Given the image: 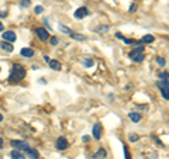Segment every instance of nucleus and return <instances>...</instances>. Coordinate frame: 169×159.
<instances>
[{
	"mask_svg": "<svg viewBox=\"0 0 169 159\" xmlns=\"http://www.w3.org/2000/svg\"><path fill=\"white\" fill-rule=\"evenodd\" d=\"M135 10H137V4H135V3H133V4H131V7H130V13H134Z\"/></svg>",
	"mask_w": 169,
	"mask_h": 159,
	"instance_id": "nucleus-28",
	"label": "nucleus"
},
{
	"mask_svg": "<svg viewBox=\"0 0 169 159\" xmlns=\"http://www.w3.org/2000/svg\"><path fill=\"white\" fill-rule=\"evenodd\" d=\"M3 121V116H2V114H0V122Z\"/></svg>",
	"mask_w": 169,
	"mask_h": 159,
	"instance_id": "nucleus-34",
	"label": "nucleus"
},
{
	"mask_svg": "<svg viewBox=\"0 0 169 159\" xmlns=\"http://www.w3.org/2000/svg\"><path fill=\"white\" fill-rule=\"evenodd\" d=\"M59 31H62V33H65V34H71L72 31H71V28H68V27H65V25H62V24H59Z\"/></svg>",
	"mask_w": 169,
	"mask_h": 159,
	"instance_id": "nucleus-19",
	"label": "nucleus"
},
{
	"mask_svg": "<svg viewBox=\"0 0 169 159\" xmlns=\"http://www.w3.org/2000/svg\"><path fill=\"white\" fill-rule=\"evenodd\" d=\"M124 155H125V159H131V155L128 154V149H127V146H124Z\"/></svg>",
	"mask_w": 169,
	"mask_h": 159,
	"instance_id": "nucleus-27",
	"label": "nucleus"
},
{
	"mask_svg": "<svg viewBox=\"0 0 169 159\" xmlns=\"http://www.w3.org/2000/svg\"><path fill=\"white\" fill-rule=\"evenodd\" d=\"M0 48L3 49V51H6V52H13V49H14V47L10 44V42H7V41H0Z\"/></svg>",
	"mask_w": 169,
	"mask_h": 159,
	"instance_id": "nucleus-8",
	"label": "nucleus"
},
{
	"mask_svg": "<svg viewBox=\"0 0 169 159\" xmlns=\"http://www.w3.org/2000/svg\"><path fill=\"white\" fill-rule=\"evenodd\" d=\"M26 155H27L30 159H40V154L37 149H32V148H28L26 149Z\"/></svg>",
	"mask_w": 169,
	"mask_h": 159,
	"instance_id": "nucleus-7",
	"label": "nucleus"
},
{
	"mask_svg": "<svg viewBox=\"0 0 169 159\" xmlns=\"http://www.w3.org/2000/svg\"><path fill=\"white\" fill-rule=\"evenodd\" d=\"M128 138H130V141H131V142H137L138 140H140V137L137 135V134H130V135H128Z\"/></svg>",
	"mask_w": 169,
	"mask_h": 159,
	"instance_id": "nucleus-22",
	"label": "nucleus"
},
{
	"mask_svg": "<svg viewBox=\"0 0 169 159\" xmlns=\"http://www.w3.org/2000/svg\"><path fill=\"white\" fill-rule=\"evenodd\" d=\"M154 40L155 38L152 37V35H144L142 37V42H145V44H151V42H154Z\"/></svg>",
	"mask_w": 169,
	"mask_h": 159,
	"instance_id": "nucleus-17",
	"label": "nucleus"
},
{
	"mask_svg": "<svg viewBox=\"0 0 169 159\" xmlns=\"http://www.w3.org/2000/svg\"><path fill=\"white\" fill-rule=\"evenodd\" d=\"M82 62L85 63V66H86V68H92V66H93V63H95V62H93V59H90V58H85Z\"/></svg>",
	"mask_w": 169,
	"mask_h": 159,
	"instance_id": "nucleus-18",
	"label": "nucleus"
},
{
	"mask_svg": "<svg viewBox=\"0 0 169 159\" xmlns=\"http://www.w3.org/2000/svg\"><path fill=\"white\" fill-rule=\"evenodd\" d=\"M10 144H11V146H14V148H16V149H18V151H26V149H28V148H30L28 142H26V141H16V140H13Z\"/></svg>",
	"mask_w": 169,
	"mask_h": 159,
	"instance_id": "nucleus-3",
	"label": "nucleus"
},
{
	"mask_svg": "<svg viewBox=\"0 0 169 159\" xmlns=\"http://www.w3.org/2000/svg\"><path fill=\"white\" fill-rule=\"evenodd\" d=\"M30 4H31L30 0H23V1H21V6H23V7H28Z\"/></svg>",
	"mask_w": 169,
	"mask_h": 159,
	"instance_id": "nucleus-25",
	"label": "nucleus"
},
{
	"mask_svg": "<svg viewBox=\"0 0 169 159\" xmlns=\"http://www.w3.org/2000/svg\"><path fill=\"white\" fill-rule=\"evenodd\" d=\"M24 76H26V69H24L21 65H16L13 66V69L10 72V76H9V80L10 82H20L21 79H24Z\"/></svg>",
	"mask_w": 169,
	"mask_h": 159,
	"instance_id": "nucleus-1",
	"label": "nucleus"
},
{
	"mask_svg": "<svg viewBox=\"0 0 169 159\" xmlns=\"http://www.w3.org/2000/svg\"><path fill=\"white\" fill-rule=\"evenodd\" d=\"M96 31L97 33H107V31H109V27H107V25H100V27L96 28Z\"/></svg>",
	"mask_w": 169,
	"mask_h": 159,
	"instance_id": "nucleus-20",
	"label": "nucleus"
},
{
	"mask_svg": "<svg viewBox=\"0 0 169 159\" xmlns=\"http://www.w3.org/2000/svg\"><path fill=\"white\" fill-rule=\"evenodd\" d=\"M151 138H152V140H154V141H155V144H156V145H158V146H164V144H162V142H161V141L158 140V138H156L155 135H151Z\"/></svg>",
	"mask_w": 169,
	"mask_h": 159,
	"instance_id": "nucleus-24",
	"label": "nucleus"
},
{
	"mask_svg": "<svg viewBox=\"0 0 169 159\" xmlns=\"http://www.w3.org/2000/svg\"><path fill=\"white\" fill-rule=\"evenodd\" d=\"M55 145H56V148H58L59 151H65L69 146V144H68V141H66V138L59 137V138L56 140V144H55Z\"/></svg>",
	"mask_w": 169,
	"mask_h": 159,
	"instance_id": "nucleus-5",
	"label": "nucleus"
},
{
	"mask_svg": "<svg viewBox=\"0 0 169 159\" xmlns=\"http://www.w3.org/2000/svg\"><path fill=\"white\" fill-rule=\"evenodd\" d=\"M156 62H158V65H161V66H165V63H166L165 58H161V56H158V58H156Z\"/></svg>",
	"mask_w": 169,
	"mask_h": 159,
	"instance_id": "nucleus-23",
	"label": "nucleus"
},
{
	"mask_svg": "<svg viewBox=\"0 0 169 159\" xmlns=\"http://www.w3.org/2000/svg\"><path fill=\"white\" fill-rule=\"evenodd\" d=\"M142 51H144V47H138L137 49H133V51L130 52V58L133 59L134 62H142V59H144V54H142Z\"/></svg>",
	"mask_w": 169,
	"mask_h": 159,
	"instance_id": "nucleus-2",
	"label": "nucleus"
},
{
	"mask_svg": "<svg viewBox=\"0 0 169 159\" xmlns=\"http://www.w3.org/2000/svg\"><path fill=\"white\" fill-rule=\"evenodd\" d=\"M161 79L162 80H168V73H166V72H164V73H161Z\"/></svg>",
	"mask_w": 169,
	"mask_h": 159,
	"instance_id": "nucleus-29",
	"label": "nucleus"
},
{
	"mask_svg": "<svg viewBox=\"0 0 169 159\" xmlns=\"http://www.w3.org/2000/svg\"><path fill=\"white\" fill-rule=\"evenodd\" d=\"M6 16H7V11H2L0 10V17H6Z\"/></svg>",
	"mask_w": 169,
	"mask_h": 159,
	"instance_id": "nucleus-31",
	"label": "nucleus"
},
{
	"mask_svg": "<svg viewBox=\"0 0 169 159\" xmlns=\"http://www.w3.org/2000/svg\"><path fill=\"white\" fill-rule=\"evenodd\" d=\"M42 11H44V7H42V6H37V7H35V13L37 14L42 13Z\"/></svg>",
	"mask_w": 169,
	"mask_h": 159,
	"instance_id": "nucleus-26",
	"label": "nucleus"
},
{
	"mask_svg": "<svg viewBox=\"0 0 169 159\" xmlns=\"http://www.w3.org/2000/svg\"><path fill=\"white\" fill-rule=\"evenodd\" d=\"M21 55L26 56V58H32L34 56V51H32L31 48H23L21 49Z\"/></svg>",
	"mask_w": 169,
	"mask_h": 159,
	"instance_id": "nucleus-14",
	"label": "nucleus"
},
{
	"mask_svg": "<svg viewBox=\"0 0 169 159\" xmlns=\"http://www.w3.org/2000/svg\"><path fill=\"white\" fill-rule=\"evenodd\" d=\"M48 63H50V68H52L54 70H61V68H62L59 62L54 61V59H52V61H48Z\"/></svg>",
	"mask_w": 169,
	"mask_h": 159,
	"instance_id": "nucleus-16",
	"label": "nucleus"
},
{
	"mask_svg": "<svg viewBox=\"0 0 169 159\" xmlns=\"http://www.w3.org/2000/svg\"><path fill=\"white\" fill-rule=\"evenodd\" d=\"M10 156H11V159H26L24 154L21 152V151H18V149L11 151V152H10Z\"/></svg>",
	"mask_w": 169,
	"mask_h": 159,
	"instance_id": "nucleus-11",
	"label": "nucleus"
},
{
	"mask_svg": "<svg viewBox=\"0 0 169 159\" xmlns=\"http://www.w3.org/2000/svg\"><path fill=\"white\" fill-rule=\"evenodd\" d=\"M128 117H130V120H131L133 122H138L140 120H141V113L131 111V113H128Z\"/></svg>",
	"mask_w": 169,
	"mask_h": 159,
	"instance_id": "nucleus-12",
	"label": "nucleus"
},
{
	"mask_svg": "<svg viewBox=\"0 0 169 159\" xmlns=\"http://www.w3.org/2000/svg\"><path fill=\"white\" fill-rule=\"evenodd\" d=\"M93 158L95 159H100V158H107V152H106L104 148H100V149L97 151L96 154L93 155Z\"/></svg>",
	"mask_w": 169,
	"mask_h": 159,
	"instance_id": "nucleus-13",
	"label": "nucleus"
},
{
	"mask_svg": "<svg viewBox=\"0 0 169 159\" xmlns=\"http://www.w3.org/2000/svg\"><path fill=\"white\" fill-rule=\"evenodd\" d=\"M100 137H101V125L97 122V124H95V127H93V138L100 140Z\"/></svg>",
	"mask_w": 169,
	"mask_h": 159,
	"instance_id": "nucleus-10",
	"label": "nucleus"
},
{
	"mask_svg": "<svg viewBox=\"0 0 169 159\" xmlns=\"http://www.w3.org/2000/svg\"><path fill=\"white\" fill-rule=\"evenodd\" d=\"M69 35H71V38H72V40H76V41H85V40H86V37H85L83 34L71 33V34H69Z\"/></svg>",
	"mask_w": 169,
	"mask_h": 159,
	"instance_id": "nucleus-15",
	"label": "nucleus"
},
{
	"mask_svg": "<svg viewBox=\"0 0 169 159\" xmlns=\"http://www.w3.org/2000/svg\"><path fill=\"white\" fill-rule=\"evenodd\" d=\"M0 31H3V24L0 23Z\"/></svg>",
	"mask_w": 169,
	"mask_h": 159,
	"instance_id": "nucleus-33",
	"label": "nucleus"
},
{
	"mask_svg": "<svg viewBox=\"0 0 169 159\" xmlns=\"http://www.w3.org/2000/svg\"><path fill=\"white\" fill-rule=\"evenodd\" d=\"M161 93H162V96H164L165 100H168L169 96H168V87H161Z\"/></svg>",
	"mask_w": 169,
	"mask_h": 159,
	"instance_id": "nucleus-21",
	"label": "nucleus"
},
{
	"mask_svg": "<svg viewBox=\"0 0 169 159\" xmlns=\"http://www.w3.org/2000/svg\"><path fill=\"white\" fill-rule=\"evenodd\" d=\"M2 148H3V140L0 138V149H2Z\"/></svg>",
	"mask_w": 169,
	"mask_h": 159,
	"instance_id": "nucleus-32",
	"label": "nucleus"
},
{
	"mask_svg": "<svg viewBox=\"0 0 169 159\" xmlns=\"http://www.w3.org/2000/svg\"><path fill=\"white\" fill-rule=\"evenodd\" d=\"M35 33H37V35H38V38H40L41 41H47V40L50 38V34H48V31H47L45 28H42V27L37 28Z\"/></svg>",
	"mask_w": 169,
	"mask_h": 159,
	"instance_id": "nucleus-4",
	"label": "nucleus"
},
{
	"mask_svg": "<svg viewBox=\"0 0 169 159\" xmlns=\"http://www.w3.org/2000/svg\"><path fill=\"white\" fill-rule=\"evenodd\" d=\"M16 34L13 33V31H6L5 34H3V40L5 41H7V42H14L16 41Z\"/></svg>",
	"mask_w": 169,
	"mask_h": 159,
	"instance_id": "nucleus-9",
	"label": "nucleus"
},
{
	"mask_svg": "<svg viewBox=\"0 0 169 159\" xmlns=\"http://www.w3.org/2000/svg\"><path fill=\"white\" fill-rule=\"evenodd\" d=\"M86 16H89V10L86 9V7H79L76 11H75V17L76 19H85Z\"/></svg>",
	"mask_w": 169,
	"mask_h": 159,
	"instance_id": "nucleus-6",
	"label": "nucleus"
},
{
	"mask_svg": "<svg viewBox=\"0 0 169 159\" xmlns=\"http://www.w3.org/2000/svg\"><path fill=\"white\" fill-rule=\"evenodd\" d=\"M51 44H52V45H56V44H58V38L52 37V38H51Z\"/></svg>",
	"mask_w": 169,
	"mask_h": 159,
	"instance_id": "nucleus-30",
	"label": "nucleus"
}]
</instances>
